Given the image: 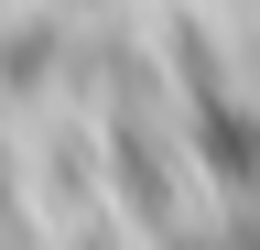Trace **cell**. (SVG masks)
<instances>
[{
	"label": "cell",
	"mask_w": 260,
	"mask_h": 250,
	"mask_svg": "<svg viewBox=\"0 0 260 250\" xmlns=\"http://www.w3.org/2000/svg\"><path fill=\"white\" fill-rule=\"evenodd\" d=\"M0 250H228L217 120L130 11L0 0Z\"/></svg>",
	"instance_id": "cell-1"
}]
</instances>
